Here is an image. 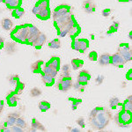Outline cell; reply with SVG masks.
Here are the masks:
<instances>
[{
  "instance_id": "cell-23",
  "label": "cell",
  "mask_w": 132,
  "mask_h": 132,
  "mask_svg": "<svg viewBox=\"0 0 132 132\" xmlns=\"http://www.w3.org/2000/svg\"><path fill=\"white\" fill-rule=\"evenodd\" d=\"M79 42V52L85 53L89 47V42L86 39H78Z\"/></svg>"
},
{
  "instance_id": "cell-36",
  "label": "cell",
  "mask_w": 132,
  "mask_h": 132,
  "mask_svg": "<svg viewBox=\"0 0 132 132\" xmlns=\"http://www.w3.org/2000/svg\"><path fill=\"white\" fill-rule=\"evenodd\" d=\"M69 101H72V104H71V109L72 110L77 109V108H78V105L82 102L81 99H75V98H69Z\"/></svg>"
},
{
  "instance_id": "cell-52",
  "label": "cell",
  "mask_w": 132,
  "mask_h": 132,
  "mask_svg": "<svg viewBox=\"0 0 132 132\" xmlns=\"http://www.w3.org/2000/svg\"><path fill=\"white\" fill-rule=\"evenodd\" d=\"M2 2H3V0H0V3H2Z\"/></svg>"
},
{
  "instance_id": "cell-51",
  "label": "cell",
  "mask_w": 132,
  "mask_h": 132,
  "mask_svg": "<svg viewBox=\"0 0 132 132\" xmlns=\"http://www.w3.org/2000/svg\"><path fill=\"white\" fill-rule=\"evenodd\" d=\"M120 2H130L131 0H119Z\"/></svg>"
},
{
  "instance_id": "cell-34",
  "label": "cell",
  "mask_w": 132,
  "mask_h": 132,
  "mask_svg": "<svg viewBox=\"0 0 132 132\" xmlns=\"http://www.w3.org/2000/svg\"><path fill=\"white\" fill-rule=\"evenodd\" d=\"M24 88H25V84L20 81V82L18 83V85H17V86L14 87V92L16 93L17 95H20V94L22 93V92H23V90H24Z\"/></svg>"
},
{
  "instance_id": "cell-28",
  "label": "cell",
  "mask_w": 132,
  "mask_h": 132,
  "mask_svg": "<svg viewBox=\"0 0 132 132\" xmlns=\"http://www.w3.org/2000/svg\"><path fill=\"white\" fill-rule=\"evenodd\" d=\"M15 124L17 125V126H19L20 128H21V129H26L27 128V122H26V121H25V119H24V117H22V116H19V117H17L16 118V122H15Z\"/></svg>"
},
{
  "instance_id": "cell-6",
  "label": "cell",
  "mask_w": 132,
  "mask_h": 132,
  "mask_svg": "<svg viewBox=\"0 0 132 132\" xmlns=\"http://www.w3.org/2000/svg\"><path fill=\"white\" fill-rule=\"evenodd\" d=\"M110 63L116 67L122 68L126 63V62L124 61V59L122 58V56L119 53H116V54L112 55L111 57H110Z\"/></svg>"
},
{
  "instance_id": "cell-37",
  "label": "cell",
  "mask_w": 132,
  "mask_h": 132,
  "mask_svg": "<svg viewBox=\"0 0 132 132\" xmlns=\"http://www.w3.org/2000/svg\"><path fill=\"white\" fill-rule=\"evenodd\" d=\"M119 27V23L116 22V21H114V22H113V25L110 26L109 27V30H108V35H110V34L112 33H114V32L117 31V29H118Z\"/></svg>"
},
{
  "instance_id": "cell-10",
  "label": "cell",
  "mask_w": 132,
  "mask_h": 132,
  "mask_svg": "<svg viewBox=\"0 0 132 132\" xmlns=\"http://www.w3.org/2000/svg\"><path fill=\"white\" fill-rule=\"evenodd\" d=\"M95 3L93 0H84L83 2V9L87 13H92L95 11Z\"/></svg>"
},
{
  "instance_id": "cell-25",
  "label": "cell",
  "mask_w": 132,
  "mask_h": 132,
  "mask_svg": "<svg viewBox=\"0 0 132 132\" xmlns=\"http://www.w3.org/2000/svg\"><path fill=\"white\" fill-rule=\"evenodd\" d=\"M80 33V27L77 24V22H75L73 24V26L71 27V29L69 30V33H68V35H70V36H76L78 35V34Z\"/></svg>"
},
{
  "instance_id": "cell-49",
  "label": "cell",
  "mask_w": 132,
  "mask_h": 132,
  "mask_svg": "<svg viewBox=\"0 0 132 132\" xmlns=\"http://www.w3.org/2000/svg\"><path fill=\"white\" fill-rule=\"evenodd\" d=\"M4 42H4V39L2 37H0V50L4 47Z\"/></svg>"
},
{
  "instance_id": "cell-24",
  "label": "cell",
  "mask_w": 132,
  "mask_h": 132,
  "mask_svg": "<svg viewBox=\"0 0 132 132\" xmlns=\"http://www.w3.org/2000/svg\"><path fill=\"white\" fill-rule=\"evenodd\" d=\"M24 14H25V11L21 7L15 8V9L12 10V17H14V18H16V19L22 18V17L24 16Z\"/></svg>"
},
{
  "instance_id": "cell-2",
  "label": "cell",
  "mask_w": 132,
  "mask_h": 132,
  "mask_svg": "<svg viewBox=\"0 0 132 132\" xmlns=\"http://www.w3.org/2000/svg\"><path fill=\"white\" fill-rule=\"evenodd\" d=\"M29 27H30V25L27 24L16 27L12 32V35H11L12 38L16 42L27 43V40L29 34Z\"/></svg>"
},
{
  "instance_id": "cell-21",
  "label": "cell",
  "mask_w": 132,
  "mask_h": 132,
  "mask_svg": "<svg viewBox=\"0 0 132 132\" xmlns=\"http://www.w3.org/2000/svg\"><path fill=\"white\" fill-rule=\"evenodd\" d=\"M48 63L52 68H54L55 70H56L57 71H59V68H60V59H59L57 56H53L52 58L48 62Z\"/></svg>"
},
{
  "instance_id": "cell-11",
  "label": "cell",
  "mask_w": 132,
  "mask_h": 132,
  "mask_svg": "<svg viewBox=\"0 0 132 132\" xmlns=\"http://www.w3.org/2000/svg\"><path fill=\"white\" fill-rule=\"evenodd\" d=\"M50 6V0H39L37 2V4L35 5V7L33 8L32 12L34 14H36L37 12L41 9H44V8H48Z\"/></svg>"
},
{
  "instance_id": "cell-26",
  "label": "cell",
  "mask_w": 132,
  "mask_h": 132,
  "mask_svg": "<svg viewBox=\"0 0 132 132\" xmlns=\"http://www.w3.org/2000/svg\"><path fill=\"white\" fill-rule=\"evenodd\" d=\"M83 64H84V62L81 59H78V58H76V59H72L71 60V66L73 68V70H79L80 68L82 67Z\"/></svg>"
},
{
  "instance_id": "cell-42",
  "label": "cell",
  "mask_w": 132,
  "mask_h": 132,
  "mask_svg": "<svg viewBox=\"0 0 132 132\" xmlns=\"http://www.w3.org/2000/svg\"><path fill=\"white\" fill-rule=\"evenodd\" d=\"M76 122L78 123V125L80 128H86V122H85V119L83 117H80L76 121Z\"/></svg>"
},
{
  "instance_id": "cell-15",
  "label": "cell",
  "mask_w": 132,
  "mask_h": 132,
  "mask_svg": "<svg viewBox=\"0 0 132 132\" xmlns=\"http://www.w3.org/2000/svg\"><path fill=\"white\" fill-rule=\"evenodd\" d=\"M46 40H47L46 35H43V34H41L35 42H32V45L35 47V48H37V50H40V48L44 45V43L46 42Z\"/></svg>"
},
{
  "instance_id": "cell-12",
  "label": "cell",
  "mask_w": 132,
  "mask_h": 132,
  "mask_svg": "<svg viewBox=\"0 0 132 132\" xmlns=\"http://www.w3.org/2000/svg\"><path fill=\"white\" fill-rule=\"evenodd\" d=\"M20 116V113H18V112L11 113V114H8L7 117H6L5 124L7 127H11V126H12V125H14L15 124V122H16V118L17 117H19Z\"/></svg>"
},
{
  "instance_id": "cell-46",
  "label": "cell",
  "mask_w": 132,
  "mask_h": 132,
  "mask_svg": "<svg viewBox=\"0 0 132 132\" xmlns=\"http://www.w3.org/2000/svg\"><path fill=\"white\" fill-rule=\"evenodd\" d=\"M111 14V10L110 9H104L102 11V16L103 17H108Z\"/></svg>"
},
{
  "instance_id": "cell-29",
  "label": "cell",
  "mask_w": 132,
  "mask_h": 132,
  "mask_svg": "<svg viewBox=\"0 0 132 132\" xmlns=\"http://www.w3.org/2000/svg\"><path fill=\"white\" fill-rule=\"evenodd\" d=\"M122 107H123L122 109L128 110V111H131L132 110V96L131 95H129V98L127 99V101H125Z\"/></svg>"
},
{
  "instance_id": "cell-8",
  "label": "cell",
  "mask_w": 132,
  "mask_h": 132,
  "mask_svg": "<svg viewBox=\"0 0 132 132\" xmlns=\"http://www.w3.org/2000/svg\"><path fill=\"white\" fill-rule=\"evenodd\" d=\"M90 78H91V74L89 73V71H86V70H84V71H81L79 72L77 82L79 83L83 86H86L88 81L90 80Z\"/></svg>"
},
{
  "instance_id": "cell-41",
  "label": "cell",
  "mask_w": 132,
  "mask_h": 132,
  "mask_svg": "<svg viewBox=\"0 0 132 132\" xmlns=\"http://www.w3.org/2000/svg\"><path fill=\"white\" fill-rule=\"evenodd\" d=\"M73 86H74V88L76 89V90H78V91H79L80 93H83V92H85V87L86 86H81V85L79 84V83H75V84L73 85Z\"/></svg>"
},
{
  "instance_id": "cell-27",
  "label": "cell",
  "mask_w": 132,
  "mask_h": 132,
  "mask_svg": "<svg viewBox=\"0 0 132 132\" xmlns=\"http://www.w3.org/2000/svg\"><path fill=\"white\" fill-rule=\"evenodd\" d=\"M38 107H39L40 110H41L42 112H46L50 108V103L46 101H42L39 102Z\"/></svg>"
},
{
  "instance_id": "cell-18",
  "label": "cell",
  "mask_w": 132,
  "mask_h": 132,
  "mask_svg": "<svg viewBox=\"0 0 132 132\" xmlns=\"http://www.w3.org/2000/svg\"><path fill=\"white\" fill-rule=\"evenodd\" d=\"M3 2L5 4L9 9H15L17 7H20L21 1L20 0H3Z\"/></svg>"
},
{
  "instance_id": "cell-40",
  "label": "cell",
  "mask_w": 132,
  "mask_h": 132,
  "mask_svg": "<svg viewBox=\"0 0 132 132\" xmlns=\"http://www.w3.org/2000/svg\"><path fill=\"white\" fill-rule=\"evenodd\" d=\"M88 58L90 61H97L98 60V54L95 52V51H92V52L89 53Z\"/></svg>"
},
{
  "instance_id": "cell-50",
  "label": "cell",
  "mask_w": 132,
  "mask_h": 132,
  "mask_svg": "<svg viewBox=\"0 0 132 132\" xmlns=\"http://www.w3.org/2000/svg\"><path fill=\"white\" fill-rule=\"evenodd\" d=\"M68 129H70L71 131H73V132H78L80 130L79 129H70V128H68Z\"/></svg>"
},
{
  "instance_id": "cell-1",
  "label": "cell",
  "mask_w": 132,
  "mask_h": 132,
  "mask_svg": "<svg viewBox=\"0 0 132 132\" xmlns=\"http://www.w3.org/2000/svg\"><path fill=\"white\" fill-rule=\"evenodd\" d=\"M113 118L111 112L106 108H95L89 114V122L93 129L101 130L106 128Z\"/></svg>"
},
{
  "instance_id": "cell-4",
  "label": "cell",
  "mask_w": 132,
  "mask_h": 132,
  "mask_svg": "<svg viewBox=\"0 0 132 132\" xmlns=\"http://www.w3.org/2000/svg\"><path fill=\"white\" fill-rule=\"evenodd\" d=\"M72 85V80H71V77H66V76H62L59 78L58 81H57V88L59 89L61 92H65L69 91L71 88Z\"/></svg>"
},
{
  "instance_id": "cell-33",
  "label": "cell",
  "mask_w": 132,
  "mask_h": 132,
  "mask_svg": "<svg viewBox=\"0 0 132 132\" xmlns=\"http://www.w3.org/2000/svg\"><path fill=\"white\" fill-rule=\"evenodd\" d=\"M48 47L51 48H59L61 47V42L59 39H54L48 42Z\"/></svg>"
},
{
  "instance_id": "cell-48",
  "label": "cell",
  "mask_w": 132,
  "mask_h": 132,
  "mask_svg": "<svg viewBox=\"0 0 132 132\" xmlns=\"http://www.w3.org/2000/svg\"><path fill=\"white\" fill-rule=\"evenodd\" d=\"M3 109H4V101L0 100V114L3 112Z\"/></svg>"
},
{
  "instance_id": "cell-30",
  "label": "cell",
  "mask_w": 132,
  "mask_h": 132,
  "mask_svg": "<svg viewBox=\"0 0 132 132\" xmlns=\"http://www.w3.org/2000/svg\"><path fill=\"white\" fill-rule=\"evenodd\" d=\"M120 104H121L120 100H119L117 97H113L110 99V101H109V106L112 109H116V108L118 107Z\"/></svg>"
},
{
  "instance_id": "cell-39",
  "label": "cell",
  "mask_w": 132,
  "mask_h": 132,
  "mask_svg": "<svg viewBox=\"0 0 132 132\" xmlns=\"http://www.w3.org/2000/svg\"><path fill=\"white\" fill-rule=\"evenodd\" d=\"M71 47L74 50L79 51V42H78V39H74L73 41H72Z\"/></svg>"
},
{
  "instance_id": "cell-31",
  "label": "cell",
  "mask_w": 132,
  "mask_h": 132,
  "mask_svg": "<svg viewBox=\"0 0 132 132\" xmlns=\"http://www.w3.org/2000/svg\"><path fill=\"white\" fill-rule=\"evenodd\" d=\"M5 51L8 53H13L16 50V44L14 42H7L5 46Z\"/></svg>"
},
{
  "instance_id": "cell-17",
  "label": "cell",
  "mask_w": 132,
  "mask_h": 132,
  "mask_svg": "<svg viewBox=\"0 0 132 132\" xmlns=\"http://www.w3.org/2000/svg\"><path fill=\"white\" fill-rule=\"evenodd\" d=\"M44 63L42 60H38L35 63H32L31 65V70L34 73H38V72H41L42 73V66H43Z\"/></svg>"
},
{
  "instance_id": "cell-38",
  "label": "cell",
  "mask_w": 132,
  "mask_h": 132,
  "mask_svg": "<svg viewBox=\"0 0 132 132\" xmlns=\"http://www.w3.org/2000/svg\"><path fill=\"white\" fill-rule=\"evenodd\" d=\"M41 94H42V91L39 88H37V87H35V88H33L30 91V95L32 97H38Z\"/></svg>"
},
{
  "instance_id": "cell-9",
  "label": "cell",
  "mask_w": 132,
  "mask_h": 132,
  "mask_svg": "<svg viewBox=\"0 0 132 132\" xmlns=\"http://www.w3.org/2000/svg\"><path fill=\"white\" fill-rule=\"evenodd\" d=\"M19 101L18 95L16 94V93L14 91H11L6 96V101H7L8 105L10 107H16L17 102Z\"/></svg>"
},
{
  "instance_id": "cell-3",
  "label": "cell",
  "mask_w": 132,
  "mask_h": 132,
  "mask_svg": "<svg viewBox=\"0 0 132 132\" xmlns=\"http://www.w3.org/2000/svg\"><path fill=\"white\" fill-rule=\"evenodd\" d=\"M114 122L121 128H129L131 125L132 114L131 111L122 109L114 116Z\"/></svg>"
},
{
  "instance_id": "cell-13",
  "label": "cell",
  "mask_w": 132,
  "mask_h": 132,
  "mask_svg": "<svg viewBox=\"0 0 132 132\" xmlns=\"http://www.w3.org/2000/svg\"><path fill=\"white\" fill-rule=\"evenodd\" d=\"M40 20H47L50 18L51 16V13H50V7L48 8H44V9H41L37 12V13L35 14Z\"/></svg>"
},
{
  "instance_id": "cell-19",
  "label": "cell",
  "mask_w": 132,
  "mask_h": 132,
  "mask_svg": "<svg viewBox=\"0 0 132 132\" xmlns=\"http://www.w3.org/2000/svg\"><path fill=\"white\" fill-rule=\"evenodd\" d=\"M12 26H13V23H12V21L10 19H8V18L3 19V20H2V21H1V27H2V28H3L4 30H5V31L12 30Z\"/></svg>"
},
{
  "instance_id": "cell-22",
  "label": "cell",
  "mask_w": 132,
  "mask_h": 132,
  "mask_svg": "<svg viewBox=\"0 0 132 132\" xmlns=\"http://www.w3.org/2000/svg\"><path fill=\"white\" fill-rule=\"evenodd\" d=\"M42 82H43L47 86H51L55 84V78H53V77L42 73Z\"/></svg>"
},
{
  "instance_id": "cell-16",
  "label": "cell",
  "mask_w": 132,
  "mask_h": 132,
  "mask_svg": "<svg viewBox=\"0 0 132 132\" xmlns=\"http://www.w3.org/2000/svg\"><path fill=\"white\" fill-rule=\"evenodd\" d=\"M42 74H47V75H50L51 77H53V78H56V75H57V71L56 70H55L54 68H52L51 66L48 64V63H45V65L43 66V69L42 70Z\"/></svg>"
},
{
  "instance_id": "cell-43",
  "label": "cell",
  "mask_w": 132,
  "mask_h": 132,
  "mask_svg": "<svg viewBox=\"0 0 132 132\" xmlns=\"http://www.w3.org/2000/svg\"><path fill=\"white\" fill-rule=\"evenodd\" d=\"M10 130L11 131H16V132H21L23 131V129H21L17 125H12V126L10 127Z\"/></svg>"
},
{
  "instance_id": "cell-7",
  "label": "cell",
  "mask_w": 132,
  "mask_h": 132,
  "mask_svg": "<svg viewBox=\"0 0 132 132\" xmlns=\"http://www.w3.org/2000/svg\"><path fill=\"white\" fill-rule=\"evenodd\" d=\"M40 35H41V32H40L39 29H38L36 27H35V26L30 25V27H29L28 37H27V43L30 42V43L32 44V42H35Z\"/></svg>"
},
{
  "instance_id": "cell-45",
  "label": "cell",
  "mask_w": 132,
  "mask_h": 132,
  "mask_svg": "<svg viewBox=\"0 0 132 132\" xmlns=\"http://www.w3.org/2000/svg\"><path fill=\"white\" fill-rule=\"evenodd\" d=\"M0 131L6 132V131H11V130H10V128H8L5 123H2V124H0Z\"/></svg>"
},
{
  "instance_id": "cell-47",
  "label": "cell",
  "mask_w": 132,
  "mask_h": 132,
  "mask_svg": "<svg viewBox=\"0 0 132 132\" xmlns=\"http://www.w3.org/2000/svg\"><path fill=\"white\" fill-rule=\"evenodd\" d=\"M126 78H127V79L131 80V78H132V71L131 70H129V71H128V73L126 74Z\"/></svg>"
},
{
  "instance_id": "cell-32",
  "label": "cell",
  "mask_w": 132,
  "mask_h": 132,
  "mask_svg": "<svg viewBox=\"0 0 132 132\" xmlns=\"http://www.w3.org/2000/svg\"><path fill=\"white\" fill-rule=\"evenodd\" d=\"M9 82H10V84L12 85V86L15 87L17 85H18V83L20 82L19 75H17V74H13V75L10 76L9 77Z\"/></svg>"
},
{
  "instance_id": "cell-14",
  "label": "cell",
  "mask_w": 132,
  "mask_h": 132,
  "mask_svg": "<svg viewBox=\"0 0 132 132\" xmlns=\"http://www.w3.org/2000/svg\"><path fill=\"white\" fill-rule=\"evenodd\" d=\"M30 131H45L46 129L43 125L36 118H33L32 120V123H31V129H29Z\"/></svg>"
},
{
  "instance_id": "cell-35",
  "label": "cell",
  "mask_w": 132,
  "mask_h": 132,
  "mask_svg": "<svg viewBox=\"0 0 132 132\" xmlns=\"http://www.w3.org/2000/svg\"><path fill=\"white\" fill-rule=\"evenodd\" d=\"M62 76H71V66L70 64H64L62 67Z\"/></svg>"
},
{
  "instance_id": "cell-44",
  "label": "cell",
  "mask_w": 132,
  "mask_h": 132,
  "mask_svg": "<svg viewBox=\"0 0 132 132\" xmlns=\"http://www.w3.org/2000/svg\"><path fill=\"white\" fill-rule=\"evenodd\" d=\"M104 80V76H98L96 78V79H95V82H96L97 86H100V85L102 84V82H103Z\"/></svg>"
},
{
  "instance_id": "cell-5",
  "label": "cell",
  "mask_w": 132,
  "mask_h": 132,
  "mask_svg": "<svg viewBox=\"0 0 132 132\" xmlns=\"http://www.w3.org/2000/svg\"><path fill=\"white\" fill-rule=\"evenodd\" d=\"M71 6L68 5H59L58 7H56L55 9L54 12H53V19L56 20L58 17H61L64 14L68 13V12H71Z\"/></svg>"
},
{
  "instance_id": "cell-20",
  "label": "cell",
  "mask_w": 132,
  "mask_h": 132,
  "mask_svg": "<svg viewBox=\"0 0 132 132\" xmlns=\"http://www.w3.org/2000/svg\"><path fill=\"white\" fill-rule=\"evenodd\" d=\"M110 56L108 53H104L102 54L101 56L99 57V63L100 64L102 65V66H105V65H108L110 63Z\"/></svg>"
}]
</instances>
